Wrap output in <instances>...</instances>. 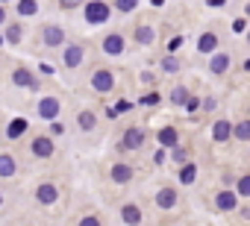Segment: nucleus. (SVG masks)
Listing matches in <instances>:
<instances>
[{
  "label": "nucleus",
  "instance_id": "obj_1",
  "mask_svg": "<svg viewBox=\"0 0 250 226\" xmlns=\"http://www.w3.org/2000/svg\"><path fill=\"white\" fill-rule=\"evenodd\" d=\"M85 21L88 24H106L109 21V3L106 0H91V3H85Z\"/></svg>",
  "mask_w": 250,
  "mask_h": 226
},
{
  "label": "nucleus",
  "instance_id": "obj_2",
  "mask_svg": "<svg viewBox=\"0 0 250 226\" xmlns=\"http://www.w3.org/2000/svg\"><path fill=\"white\" fill-rule=\"evenodd\" d=\"M59 109H62V106H59L56 97H42V100H39V118H42V121H53V118L59 115Z\"/></svg>",
  "mask_w": 250,
  "mask_h": 226
},
{
  "label": "nucleus",
  "instance_id": "obj_3",
  "mask_svg": "<svg viewBox=\"0 0 250 226\" xmlns=\"http://www.w3.org/2000/svg\"><path fill=\"white\" fill-rule=\"evenodd\" d=\"M112 85H115L112 71H106V68L94 71V76H91V88H94V91H112Z\"/></svg>",
  "mask_w": 250,
  "mask_h": 226
},
{
  "label": "nucleus",
  "instance_id": "obj_4",
  "mask_svg": "<svg viewBox=\"0 0 250 226\" xmlns=\"http://www.w3.org/2000/svg\"><path fill=\"white\" fill-rule=\"evenodd\" d=\"M42 36H44V44H47V47H62V41H65V30L56 27V24H47V27L42 30Z\"/></svg>",
  "mask_w": 250,
  "mask_h": 226
},
{
  "label": "nucleus",
  "instance_id": "obj_5",
  "mask_svg": "<svg viewBox=\"0 0 250 226\" xmlns=\"http://www.w3.org/2000/svg\"><path fill=\"white\" fill-rule=\"evenodd\" d=\"M142 141H145V130H139V127H133V130H127L124 132V150H139L142 147Z\"/></svg>",
  "mask_w": 250,
  "mask_h": 226
},
{
  "label": "nucleus",
  "instance_id": "obj_6",
  "mask_svg": "<svg viewBox=\"0 0 250 226\" xmlns=\"http://www.w3.org/2000/svg\"><path fill=\"white\" fill-rule=\"evenodd\" d=\"M33 156H39V159H47V156H53V141H50L47 135L36 138V141H33Z\"/></svg>",
  "mask_w": 250,
  "mask_h": 226
},
{
  "label": "nucleus",
  "instance_id": "obj_7",
  "mask_svg": "<svg viewBox=\"0 0 250 226\" xmlns=\"http://www.w3.org/2000/svg\"><path fill=\"white\" fill-rule=\"evenodd\" d=\"M56 197H59V191H56V185H50V182L39 185V191H36V200H39V203H44V206L56 203Z\"/></svg>",
  "mask_w": 250,
  "mask_h": 226
},
{
  "label": "nucleus",
  "instance_id": "obj_8",
  "mask_svg": "<svg viewBox=\"0 0 250 226\" xmlns=\"http://www.w3.org/2000/svg\"><path fill=\"white\" fill-rule=\"evenodd\" d=\"M83 56H85V50H83L80 44H68V47H65V65H68V68H77V65L83 62Z\"/></svg>",
  "mask_w": 250,
  "mask_h": 226
},
{
  "label": "nucleus",
  "instance_id": "obj_9",
  "mask_svg": "<svg viewBox=\"0 0 250 226\" xmlns=\"http://www.w3.org/2000/svg\"><path fill=\"white\" fill-rule=\"evenodd\" d=\"M103 50H106V53H112V56H118V53H124V38H121L118 33H112V36H106V38H103Z\"/></svg>",
  "mask_w": 250,
  "mask_h": 226
},
{
  "label": "nucleus",
  "instance_id": "obj_10",
  "mask_svg": "<svg viewBox=\"0 0 250 226\" xmlns=\"http://www.w3.org/2000/svg\"><path fill=\"white\" fill-rule=\"evenodd\" d=\"M229 135H232V127H229V121H215V127H212V138L215 141H229Z\"/></svg>",
  "mask_w": 250,
  "mask_h": 226
},
{
  "label": "nucleus",
  "instance_id": "obj_11",
  "mask_svg": "<svg viewBox=\"0 0 250 226\" xmlns=\"http://www.w3.org/2000/svg\"><path fill=\"white\" fill-rule=\"evenodd\" d=\"M156 206H159V208H174V206H177V191H174V188H162V191L156 194Z\"/></svg>",
  "mask_w": 250,
  "mask_h": 226
},
{
  "label": "nucleus",
  "instance_id": "obj_12",
  "mask_svg": "<svg viewBox=\"0 0 250 226\" xmlns=\"http://www.w3.org/2000/svg\"><path fill=\"white\" fill-rule=\"evenodd\" d=\"M112 179L121 182V185H124V182H130V179H133V168H130V165H124V162H118V165L112 168Z\"/></svg>",
  "mask_w": 250,
  "mask_h": 226
},
{
  "label": "nucleus",
  "instance_id": "obj_13",
  "mask_svg": "<svg viewBox=\"0 0 250 226\" xmlns=\"http://www.w3.org/2000/svg\"><path fill=\"white\" fill-rule=\"evenodd\" d=\"M12 82H15V85H30V88H39V82L33 79V74H30L27 68H18V71L12 74Z\"/></svg>",
  "mask_w": 250,
  "mask_h": 226
},
{
  "label": "nucleus",
  "instance_id": "obj_14",
  "mask_svg": "<svg viewBox=\"0 0 250 226\" xmlns=\"http://www.w3.org/2000/svg\"><path fill=\"white\" fill-rule=\"evenodd\" d=\"M215 47H218V36H215V33H203L200 41H197V50H200V53H212Z\"/></svg>",
  "mask_w": 250,
  "mask_h": 226
},
{
  "label": "nucleus",
  "instance_id": "obj_15",
  "mask_svg": "<svg viewBox=\"0 0 250 226\" xmlns=\"http://www.w3.org/2000/svg\"><path fill=\"white\" fill-rule=\"evenodd\" d=\"M24 132H27V121H24V118H15V121L6 127V138H12V141H15V138H21Z\"/></svg>",
  "mask_w": 250,
  "mask_h": 226
},
{
  "label": "nucleus",
  "instance_id": "obj_16",
  "mask_svg": "<svg viewBox=\"0 0 250 226\" xmlns=\"http://www.w3.org/2000/svg\"><path fill=\"white\" fill-rule=\"evenodd\" d=\"M121 214H124V223H130V226L142 223V211H139V206H133V203H130V206H124Z\"/></svg>",
  "mask_w": 250,
  "mask_h": 226
},
{
  "label": "nucleus",
  "instance_id": "obj_17",
  "mask_svg": "<svg viewBox=\"0 0 250 226\" xmlns=\"http://www.w3.org/2000/svg\"><path fill=\"white\" fill-rule=\"evenodd\" d=\"M153 38H156V30H153L150 24H142V27L136 30V41H139V44H150Z\"/></svg>",
  "mask_w": 250,
  "mask_h": 226
},
{
  "label": "nucleus",
  "instance_id": "obj_18",
  "mask_svg": "<svg viewBox=\"0 0 250 226\" xmlns=\"http://www.w3.org/2000/svg\"><path fill=\"white\" fill-rule=\"evenodd\" d=\"M227 68H229V56H227V53H218V56L212 59V65H209V71H212L215 76H221Z\"/></svg>",
  "mask_w": 250,
  "mask_h": 226
},
{
  "label": "nucleus",
  "instance_id": "obj_19",
  "mask_svg": "<svg viewBox=\"0 0 250 226\" xmlns=\"http://www.w3.org/2000/svg\"><path fill=\"white\" fill-rule=\"evenodd\" d=\"M159 144H165V147H177V144H180L177 130H174V127H165V130L159 132Z\"/></svg>",
  "mask_w": 250,
  "mask_h": 226
},
{
  "label": "nucleus",
  "instance_id": "obj_20",
  "mask_svg": "<svg viewBox=\"0 0 250 226\" xmlns=\"http://www.w3.org/2000/svg\"><path fill=\"white\" fill-rule=\"evenodd\" d=\"M215 203H218L221 211H229V208H235V194H232V191H221Z\"/></svg>",
  "mask_w": 250,
  "mask_h": 226
},
{
  "label": "nucleus",
  "instance_id": "obj_21",
  "mask_svg": "<svg viewBox=\"0 0 250 226\" xmlns=\"http://www.w3.org/2000/svg\"><path fill=\"white\" fill-rule=\"evenodd\" d=\"M77 124H80V130H94V124H97V118H94V112H80L77 115Z\"/></svg>",
  "mask_w": 250,
  "mask_h": 226
},
{
  "label": "nucleus",
  "instance_id": "obj_22",
  "mask_svg": "<svg viewBox=\"0 0 250 226\" xmlns=\"http://www.w3.org/2000/svg\"><path fill=\"white\" fill-rule=\"evenodd\" d=\"M15 168H18V165H15V159H12V156H6V153L0 156V176H12V173H15Z\"/></svg>",
  "mask_w": 250,
  "mask_h": 226
},
{
  "label": "nucleus",
  "instance_id": "obj_23",
  "mask_svg": "<svg viewBox=\"0 0 250 226\" xmlns=\"http://www.w3.org/2000/svg\"><path fill=\"white\" fill-rule=\"evenodd\" d=\"M18 12L21 15H36L39 12V0H18Z\"/></svg>",
  "mask_w": 250,
  "mask_h": 226
},
{
  "label": "nucleus",
  "instance_id": "obj_24",
  "mask_svg": "<svg viewBox=\"0 0 250 226\" xmlns=\"http://www.w3.org/2000/svg\"><path fill=\"white\" fill-rule=\"evenodd\" d=\"M194 176H197V168H194V165H183V170H180V182H183V185H191Z\"/></svg>",
  "mask_w": 250,
  "mask_h": 226
},
{
  "label": "nucleus",
  "instance_id": "obj_25",
  "mask_svg": "<svg viewBox=\"0 0 250 226\" xmlns=\"http://www.w3.org/2000/svg\"><path fill=\"white\" fill-rule=\"evenodd\" d=\"M6 41H12V44H18V41H21V27H18V24L6 27Z\"/></svg>",
  "mask_w": 250,
  "mask_h": 226
},
{
  "label": "nucleus",
  "instance_id": "obj_26",
  "mask_svg": "<svg viewBox=\"0 0 250 226\" xmlns=\"http://www.w3.org/2000/svg\"><path fill=\"white\" fill-rule=\"evenodd\" d=\"M235 138H238V141H247V138H250V124H247V121H241V124L235 127Z\"/></svg>",
  "mask_w": 250,
  "mask_h": 226
},
{
  "label": "nucleus",
  "instance_id": "obj_27",
  "mask_svg": "<svg viewBox=\"0 0 250 226\" xmlns=\"http://www.w3.org/2000/svg\"><path fill=\"white\" fill-rule=\"evenodd\" d=\"M235 194H241V197H250V176H241V179H238V185H235Z\"/></svg>",
  "mask_w": 250,
  "mask_h": 226
},
{
  "label": "nucleus",
  "instance_id": "obj_28",
  "mask_svg": "<svg viewBox=\"0 0 250 226\" xmlns=\"http://www.w3.org/2000/svg\"><path fill=\"white\" fill-rule=\"evenodd\" d=\"M115 6H118L121 12H133V9L139 6V0H115Z\"/></svg>",
  "mask_w": 250,
  "mask_h": 226
},
{
  "label": "nucleus",
  "instance_id": "obj_29",
  "mask_svg": "<svg viewBox=\"0 0 250 226\" xmlns=\"http://www.w3.org/2000/svg\"><path fill=\"white\" fill-rule=\"evenodd\" d=\"M171 100L180 106V103H186V100H188V91H186V88H174V91H171Z\"/></svg>",
  "mask_w": 250,
  "mask_h": 226
},
{
  "label": "nucleus",
  "instance_id": "obj_30",
  "mask_svg": "<svg viewBox=\"0 0 250 226\" xmlns=\"http://www.w3.org/2000/svg\"><path fill=\"white\" fill-rule=\"evenodd\" d=\"M171 156H174V162H177V165H183V162H186V150H183V147H174V153H171Z\"/></svg>",
  "mask_w": 250,
  "mask_h": 226
},
{
  "label": "nucleus",
  "instance_id": "obj_31",
  "mask_svg": "<svg viewBox=\"0 0 250 226\" xmlns=\"http://www.w3.org/2000/svg\"><path fill=\"white\" fill-rule=\"evenodd\" d=\"M80 226H100V220H97L94 214H85V217L80 220Z\"/></svg>",
  "mask_w": 250,
  "mask_h": 226
},
{
  "label": "nucleus",
  "instance_id": "obj_32",
  "mask_svg": "<svg viewBox=\"0 0 250 226\" xmlns=\"http://www.w3.org/2000/svg\"><path fill=\"white\" fill-rule=\"evenodd\" d=\"M162 68H165V71H177V68H180V62H177V59H171V56H168V59H165V62H162Z\"/></svg>",
  "mask_w": 250,
  "mask_h": 226
},
{
  "label": "nucleus",
  "instance_id": "obj_33",
  "mask_svg": "<svg viewBox=\"0 0 250 226\" xmlns=\"http://www.w3.org/2000/svg\"><path fill=\"white\" fill-rule=\"evenodd\" d=\"M142 103H145V106H156V103H159V94H156V91H150V94H147Z\"/></svg>",
  "mask_w": 250,
  "mask_h": 226
},
{
  "label": "nucleus",
  "instance_id": "obj_34",
  "mask_svg": "<svg viewBox=\"0 0 250 226\" xmlns=\"http://www.w3.org/2000/svg\"><path fill=\"white\" fill-rule=\"evenodd\" d=\"M180 47H183V36H180V38H171V44H168V50H171V53H177Z\"/></svg>",
  "mask_w": 250,
  "mask_h": 226
},
{
  "label": "nucleus",
  "instance_id": "obj_35",
  "mask_svg": "<svg viewBox=\"0 0 250 226\" xmlns=\"http://www.w3.org/2000/svg\"><path fill=\"white\" fill-rule=\"evenodd\" d=\"M59 3H62V6H65V9H77V6H80V3H83V0H59Z\"/></svg>",
  "mask_w": 250,
  "mask_h": 226
},
{
  "label": "nucleus",
  "instance_id": "obj_36",
  "mask_svg": "<svg viewBox=\"0 0 250 226\" xmlns=\"http://www.w3.org/2000/svg\"><path fill=\"white\" fill-rule=\"evenodd\" d=\"M3 18H6V12H3V6H0V24H3Z\"/></svg>",
  "mask_w": 250,
  "mask_h": 226
},
{
  "label": "nucleus",
  "instance_id": "obj_37",
  "mask_svg": "<svg viewBox=\"0 0 250 226\" xmlns=\"http://www.w3.org/2000/svg\"><path fill=\"white\" fill-rule=\"evenodd\" d=\"M0 203H3V197H0Z\"/></svg>",
  "mask_w": 250,
  "mask_h": 226
}]
</instances>
